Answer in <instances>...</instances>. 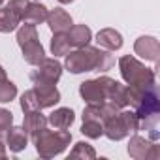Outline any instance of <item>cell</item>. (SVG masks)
<instances>
[{
    "label": "cell",
    "mask_w": 160,
    "mask_h": 160,
    "mask_svg": "<svg viewBox=\"0 0 160 160\" xmlns=\"http://www.w3.org/2000/svg\"><path fill=\"white\" fill-rule=\"evenodd\" d=\"M115 64V58L111 51L102 47H92L91 43L85 47H77L75 51H70L64 60V68L70 73H85V72H108Z\"/></svg>",
    "instance_id": "1"
},
{
    "label": "cell",
    "mask_w": 160,
    "mask_h": 160,
    "mask_svg": "<svg viewBox=\"0 0 160 160\" xmlns=\"http://www.w3.org/2000/svg\"><path fill=\"white\" fill-rule=\"evenodd\" d=\"M32 143H34V149H36L38 156L47 160V158L58 156L60 152H64L70 147L72 134L68 130H60V128L47 130V126H45L36 136H32Z\"/></svg>",
    "instance_id": "2"
},
{
    "label": "cell",
    "mask_w": 160,
    "mask_h": 160,
    "mask_svg": "<svg viewBox=\"0 0 160 160\" xmlns=\"http://www.w3.org/2000/svg\"><path fill=\"white\" fill-rule=\"evenodd\" d=\"M119 72L124 83L130 87H151L156 85V73L152 68H147L141 60L132 55H122L119 58Z\"/></svg>",
    "instance_id": "3"
},
{
    "label": "cell",
    "mask_w": 160,
    "mask_h": 160,
    "mask_svg": "<svg viewBox=\"0 0 160 160\" xmlns=\"http://www.w3.org/2000/svg\"><path fill=\"white\" fill-rule=\"evenodd\" d=\"M134 132H139L136 111H119L104 121V136L111 141H121Z\"/></svg>",
    "instance_id": "4"
},
{
    "label": "cell",
    "mask_w": 160,
    "mask_h": 160,
    "mask_svg": "<svg viewBox=\"0 0 160 160\" xmlns=\"http://www.w3.org/2000/svg\"><path fill=\"white\" fill-rule=\"evenodd\" d=\"M111 83H113V77H108V75H100L98 79H87L79 85V96L87 104H102L108 100Z\"/></svg>",
    "instance_id": "5"
},
{
    "label": "cell",
    "mask_w": 160,
    "mask_h": 160,
    "mask_svg": "<svg viewBox=\"0 0 160 160\" xmlns=\"http://www.w3.org/2000/svg\"><path fill=\"white\" fill-rule=\"evenodd\" d=\"M128 154L136 160H156L160 156V151L152 139L143 138L134 132V136L128 141Z\"/></svg>",
    "instance_id": "6"
},
{
    "label": "cell",
    "mask_w": 160,
    "mask_h": 160,
    "mask_svg": "<svg viewBox=\"0 0 160 160\" xmlns=\"http://www.w3.org/2000/svg\"><path fill=\"white\" fill-rule=\"evenodd\" d=\"M62 64L55 58H43L40 64H38V70H34L30 73V79L32 83L34 81H47V83H58V79L62 75Z\"/></svg>",
    "instance_id": "7"
},
{
    "label": "cell",
    "mask_w": 160,
    "mask_h": 160,
    "mask_svg": "<svg viewBox=\"0 0 160 160\" xmlns=\"http://www.w3.org/2000/svg\"><path fill=\"white\" fill-rule=\"evenodd\" d=\"M34 94L38 98L40 109L45 108H55V104L60 102V91L57 89V83H47V81H34Z\"/></svg>",
    "instance_id": "8"
},
{
    "label": "cell",
    "mask_w": 160,
    "mask_h": 160,
    "mask_svg": "<svg viewBox=\"0 0 160 160\" xmlns=\"http://www.w3.org/2000/svg\"><path fill=\"white\" fill-rule=\"evenodd\" d=\"M134 53L149 62H154L158 64V58H160V43L154 36H139L136 42H134Z\"/></svg>",
    "instance_id": "9"
},
{
    "label": "cell",
    "mask_w": 160,
    "mask_h": 160,
    "mask_svg": "<svg viewBox=\"0 0 160 160\" xmlns=\"http://www.w3.org/2000/svg\"><path fill=\"white\" fill-rule=\"evenodd\" d=\"M47 27L51 28L53 34H58V32H68L70 27L73 25V19L72 15L62 10V8H55V10H49L47 12V19H45Z\"/></svg>",
    "instance_id": "10"
},
{
    "label": "cell",
    "mask_w": 160,
    "mask_h": 160,
    "mask_svg": "<svg viewBox=\"0 0 160 160\" xmlns=\"http://www.w3.org/2000/svg\"><path fill=\"white\" fill-rule=\"evenodd\" d=\"M28 145V134L25 132L23 126H10L6 130V147L12 152H21Z\"/></svg>",
    "instance_id": "11"
},
{
    "label": "cell",
    "mask_w": 160,
    "mask_h": 160,
    "mask_svg": "<svg viewBox=\"0 0 160 160\" xmlns=\"http://www.w3.org/2000/svg\"><path fill=\"white\" fill-rule=\"evenodd\" d=\"M96 43L108 51H119L122 47V34L115 28H100L96 34Z\"/></svg>",
    "instance_id": "12"
},
{
    "label": "cell",
    "mask_w": 160,
    "mask_h": 160,
    "mask_svg": "<svg viewBox=\"0 0 160 160\" xmlns=\"http://www.w3.org/2000/svg\"><path fill=\"white\" fill-rule=\"evenodd\" d=\"M47 117L42 113V109H34V111H27L23 117V128L28 136H36L40 130H43L47 126Z\"/></svg>",
    "instance_id": "13"
},
{
    "label": "cell",
    "mask_w": 160,
    "mask_h": 160,
    "mask_svg": "<svg viewBox=\"0 0 160 160\" xmlns=\"http://www.w3.org/2000/svg\"><path fill=\"white\" fill-rule=\"evenodd\" d=\"M21 51H23L25 62L30 64V66H38V64L45 58V49H43V45L40 43V38L23 43V45H21Z\"/></svg>",
    "instance_id": "14"
},
{
    "label": "cell",
    "mask_w": 160,
    "mask_h": 160,
    "mask_svg": "<svg viewBox=\"0 0 160 160\" xmlns=\"http://www.w3.org/2000/svg\"><path fill=\"white\" fill-rule=\"evenodd\" d=\"M47 12H49V10H47L43 4L36 2V0H34V2H28L25 13H23V17H21V23H28V25L38 27V25L45 23V19H47Z\"/></svg>",
    "instance_id": "15"
},
{
    "label": "cell",
    "mask_w": 160,
    "mask_h": 160,
    "mask_svg": "<svg viewBox=\"0 0 160 160\" xmlns=\"http://www.w3.org/2000/svg\"><path fill=\"white\" fill-rule=\"evenodd\" d=\"M66 34H68V40H70L72 47H75V49L89 45L91 40H92V30L87 25H72Z\"/></svg>",
    "instance_id": "16"
},
{
    "label": "cell",
    "mask_w": 160,
    "mask_h": 160,
    "mask_svg": "<svg viewBox=\"0 0 160 160\" xmlns=\"http://www.w3.org/2000/svg\"><path fill=\"white\" fill-rule=\"evenodd\" d=\"M73 121H75V113L72 108H58L47 117V122L53 128H60V130H68L73 124Z\"/></svg>",
    "instance_id": "17"
},
{
    "label": "cell",
    "mask_w": 160,
    "mask_h": 160,
    "mask_svg": "<svg viewBox=\"0 0 160 160\" xmlns=\"http://www.w3.org/2000/svg\"><path fill=\"white\" fill-rule=\"evenodd\" d=\"M19 23H21V19L13 10H10L8 6L0 8V34H10V32L17 30Z\"/></svg>",
    "instance_id": "18"
},
{
    "label": "cell",
    "mask_w": 160,
    "mask_h": 160,
    "mask_svg": "<svg viewBox=\"0 0 160 160\" xmlns=\"http://www.w3.org/2000/svg\"><path fill=\"white\" fill-rule=\"evenodd\" d=\"M108 102H113L119 109L126 108L128 102H126V85H122L121 81L113 79V83L109 87V92H108Z\"/></svg>",
    "instance_id": "19"
},
{
    "label": "cell",
    "mask_w": 160,
    "mask_h": 160,
    "mask_svg": "<svg viewBox=\"0 0 160 160\" xmlns=\"http://www.w3.org/2000/svg\"><path fill=\"white\" fill-rule=\"evenodd\" d=\"M70 47H72V43H70L66 32L53 34V38H51V53L55 57H66L70 53Z\"/></svg>",
    "instance_id": "20"
},
{
    "label": "cell",
    "mask_w": 160,
    "mask_h": 160,
    "mask_svg": "<svg viewBox=\"0 0 160 160\" xmlns=\"http://www.w3.org/2000/svg\"><path fill=\"white\" fill-rule=\"evenodd\" d=\"M70 158H81V160H92L96 158V151L92 145H89L87 141H77L73 145V149L70 151Z\"/></svg>",
    "instance_id": "21"
},
{
    "label": "cell",
    "mask_w": 160,
    "mask_h": 160,
    "mask_svg": "<svg viewBox=\"0 0 160 160\" xmlns=\"http://www.w3.org/2000/svg\"><path fill=\"white\" fill-rule=\"evenodd\" d=\"M79 132L89 139H98V138L104 136V122H100V121H83Z\"/></svg>",
    "instance_id": "22"
},
{
    "label": "cell",
    "mask_w": 160,
    "mask_h": 160,
    "mask_svg": "<svg viewBox=\"0 0 160 160\" xmlns=\"http://www.w3.org/2000/svg\"><path fill=\"white\" fill-rule=\"evenodd\" d=\"M17 98V85L10 79L0 81V104H10Z\"/></svg>",
    "instance_id": "23"
},
{
    "label": "cell",
    "mask_w": 160,
    "mask_h": 160,
    "mask_svg": "<svg viewBox=\"0 0 160 160\" xmlns=\"http://www.w3.org/2000/svg\"><path fill=\"white\" fill-rule=\"evenodd\" d=\"M32 40H38V30H36L34 25L25 23V25L17 27V43H19V47L27 42H32Z\"/></svg>",
    "instance_id": "24"
},
{
    "label": "cell",
    "mask_w": 160,
    "mask_h": 160,
    "mask_svg": "<svg viewBox=\"0 0 160 160\" xmlns=\"http://www.w3.org/2000/svg\"><path fill=\"white\" fill-rule=\"evenodd\" d=\"M19 104H21L23 113H27V111H34V109H40V106H38V98H36V94H34L32 89H30V91H25V92L21 94Z\"/></svg>",
    "instance_id": "25"
},
{
    "label": "cell",
    "mask_w": 160,
    "mask_h": 160,
    "mask_svg": "<svg viewBox=\"0 0 160 160\" xmlns=\"http://www.w3.org/2000/svg\"><path fill=\"white\" fill-rule=\"evenodd\" d=\"M13 124V113L6 108H0V130H8Z\"/></svg>",
    "instance_id": "26"
},
{
    "label": "cell",
    "mask_w": 160,
    "mask_h": 160,
    "mask_svg": "<svg viewBox=\"0 0 160 160\" xmlns=\"http://www.w3.org/2000/svg\"><path fill=\"white\" fill-rule=\"evenodd\" d=\"M27 6H28V0H10V4H8V8H10V10H13V12L19 15V19L23 17V13H25Z\"/></svg>",
    "instance_id": "27"
},
{
    "label": "cell",
    "mask_w": 160,
    "mask_h": 160,
    "mask_svg": "<svg viewBox=\"0 0 160 160\" xmlns=\"http://www.w3.org/2000/svg\"><path fill=\"white\" fill-rule=\"evenodd\" d=\"M8 154V147H6V130H0V160H4Z\"/></svg>",
    "instance_id": "28"
},
{
    "label": "cell",
    "mask_w": 160,
    "mask_h": 160,
    "mask_svg": "<svg viewBox=\"0 0 160 160\" xmlns=\"http://www.w3.org/2000/svg\"><path fill=\"white\" fill-rule=\"evenodd\" d=\"M4 79H8V75H6V70H4V66H0V81H4Z\"/></svg>",
    "instance_id": "29"
},
{
    "label": "cell",
    "mask_w": 160,
    "mask_h": 160,
    "mask_svg": "<svg viewBox=\"0 0 160 160\" xmlns=\"http://www.w3.org/2000/svg\"><path fill=\"white\" fill-rule=\"evenodd\" d=\"M57 2H58V4H72L73 0H57Z\"/></svg>",
    "instance_id": "30"
},
{
    "label": "cell",
    "mask_w": 160,
    "mask_h": 160,
    "mask_svg": "<svg viewBox=\"0 0 160 160\" xmlns=\"http://www.w3.org/2000/svg\"><path fill=\"white\" fill-rule=\"evenodd\" d=\"M4 2H6V0H0V6H2V4H4Z\"/></svg>",
    "instance_id": "31"
},
{
    "label": "cell",
    "mask_w": 160,
    "mask_h": 160,
    "mask_svg": "<svg viewBox=\"0 0 160 160\" xmlns=\"http://www.w3.org/2000/svg\"><path fill=\"white\" fill-rule=\"evenodd\" d=\"M36 2H38V0H36Z\"/></svg>",
    "instance_id": "32"
}]
</instances>
